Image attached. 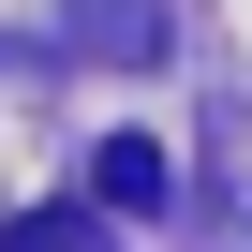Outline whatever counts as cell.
Instances as JSON below:
<instances>
[{
	"label": "cell",
	"mask_w": 252,
	"mask_h": 252,
	"mask_svg": "<svg viewBox=\"0 0 252 252\" xmlns=\"http://www.w3.org/2000/svg\"><path fill=\"white\" fill-rule=\"evenodd\" d=\"M0 252H104V237H89L74 208H30V222H15V237H0Z\"/></svg>",
	"instance_id": "cell-2"
},
{
	"label": "cell",
	"mask_w": 252,
	"mask_h": 252,
	"mask_svg": "<svg viewBox=\"0 0 252 252\" xmlns=\"http://www.w3.org/2000/svg\"><path fill=\"white\" fill-rule=\"evenodd\" d=\"M104 208H119V222L163 208V149H149V134H104Z\"/></svg>",
	"instance_id": "cell-1"
}]
</instances>
